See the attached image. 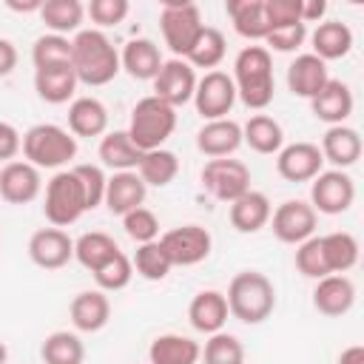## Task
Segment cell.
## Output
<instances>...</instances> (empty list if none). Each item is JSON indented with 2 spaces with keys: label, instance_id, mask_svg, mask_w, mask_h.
I'll use <instances>...</instances> for the list:
<instances>
[{
  "label": "cell",
  "instance_id": "obj_1",
  "mask_svg": "<svg viewBox=\"0 0 364 364\" xmlns=\"http://www.w3.org/2000/svg\"><path fill=\"white\" fill-rule=\"evenodd\" d=\"M71 68L82 85H108L119 74V51L100 28H80L71 40Z\"/></svg>",
  "mask_w": 364,
  "mask_h": 364
},
{
  "label": "cell",
  "instance_id": "obj_2",
  "mask_svg": "<svg viewBox=\"0 0 364 364\" xmlns=\"http://www.w3.org/2000/svg\"><path fill=\"white\" fill-rule=\"evenodd\" d=\"M230 80L236 85V97L247 108H253V111L267 108L273 102V91H276L270 51L264 46H245L236 54L233 77Z\"/></svg>",
  "mask_w": 364,
  "mask_h": 364
},
{
  "label": "cell",
  "instance_id": "obj_3",
  "mask_svg": "<svg viewBox=\"0 0 364 364\" xmlns=\"http://www.w3.org/2000/svg\"><path fill=\"white\" fill-rule=\"evenodd\" d=\"M228 310L245 324H262L276 307L273 282L259 270H242L228 284Z\"/></svg>",
  "mask_w": 364,
  "mask_h": 364
},
{
  "label": "cell",
  "instance_id": "obj_4",
  "mask_svg": "<svg viewBox=\"0 0 364 364\" xmlns=\"http://www.w3.org/2000/svg\"><path fill=\"white\" fill-rule=\"evenodd\" d=\"M20 151L34 168H63L77 156V136L54 122H40L23 134Z\"/></svg>",
  "mask_w": 364,
  "mask_h": 364
},
{
  "label": "cell",
  "instance_id": "obj_5",
  "mask_svg": "<svg viewBox=\"0 0 364 364\" xmlns=\"http://www.w3.org/2000/svg\"><path fill=\"white\" fill-rule=\"evenodd\" d=\"M173 128H176V108H171L168 102H162L151 94L134 105L131 122H128V136L145 154V151L162 148L165 139L173 134Z\"/></svg>",
  "mask_w": 364,
  "mask_h": 364
},
{
  "label": "cell",
  "instance_id": "obj_6",
  "mask_svg": "<svg viewBox=\"0 0 364 364\" xmlns=\"http://www.w3.org/2000/svg\"><path fill=\"white\" fill-rule=\"evenodd\" d=\"M85 210H88L85 191H82V182L74 173V168L57 171L46 185V202H43V213L51 222V228H68Z\"/></svg>",
  "mask_w": 364,
  "mask_h": 364
},
{
  "label": "cell",
  "instance_id": "obj_7",
  "mask_svg": "<svg viewBox=\"0 0 364 364\" xmlns=\"http://www.w3.org/2000/svg\"><path fill=\"white\" fill-rule=\"evenodd\" d=\"M159 28H162V40L171 48V54L185 60L188 51L193 48V43H196V37L202 34L205 23H202V14H199L196 3L165 0L162 11H159Z\"/></svg>",
  "mask_w": 364,
  "mask_h": 364
},
{
  "label": "cell",
  "instance_id": "obj_8",
  "mask_svg": "<svg viewBox=\"0 0 364 364\" xmlns=\"http://www.w3.org/2000/svg\"><path fill=\"white\" fill-rule=\"evenodd\" d=\"M202 185L205 191L219 202H233L242 193L250 191V168L239 159H210L202 168Z\"/></svg>",
  "mask_w": 364,
  "mask_h": 364
},
{
  "label": "cell",
  "instance_id": "obj_9",
  "mask_svg": "<svg viewBox=\"0 0 364 364\" xmlns=\"http://www.w3.org/2000/svg\"><path fill=\"white\" fill-rule=\"evenodd\" d=\"M159 245L165 247L171 264L176 267H191V264H199L208 259L210 253V233L202 228V225H182V228H171L159 236Z\"/></svg>",
  "mask_w": 364,
  "mask_h": 364
},
{
  "label": "cell",
  "instance_id": "obj_10",
  "mask_svg": "<svg viewBox=\"0 0 364 364\" xmlns=\"http://www.w3.org/2000/svg\"><path fill=\"white\" fill-rule=\"evenodd\" d=\"M355 199V185L344 171H321L310 185V208L316 213H344Z\"/></svg>",
  "mask_w": 364,
  "mask_h": 364
},
{
  "label": "cell",
  "instance_id": "obj_11",
  "mask_svg": "<svg viewBox=\"0 0 364 364\" xmlns=\"http://www.w3.org/2000/svg\"><path fill=\"white\" fill-rule=\"evenodd\" d=\"M316 222L318 213L301 199H287L270 213L273 236L284 245H301L304 239H310L316 233Z\"/></svg>",
  "mask_w": 364,
  "mask_h": 364
},
{
  "label": "cell",
  "instance_id": "obj_12",
  "mask_svg": "<svg viewBox=\"0 0 364 364\" xmlns=\"http://www.w3.org/2000/svg\"><path fill=\"white\" fill-rule=\"evenodd\" d=\"M236 102V85L225 71H208L202 80H196L193 105L196 111L210 119H225Z\"/></svg>",
  "mask_w": 364,
  "mask_h": 364
},
{
  "label": "cell",
  "instance_id": "obj_13",
  "mask_svg": "<svg viewBox=\"0 0 364 364\" xmlns=\"http://www.w3.org/2000/svg\"><path fill=\"white\" fill-rule=\"evenodd\" d=\"M151 82H154V97H156V100L168 102L171 108H179V105H185V102L193 100V91H196V71H193L185 60L173 57V60H165V63H162L159 74H156Z\"/></svg>",
  "mask_w": 364,
  "mask_h": 364
},
{
  "label": "cell",
  "instance_id": "obj_14",
  "mask_svg": "<svg viewBox=\"0 0 364 364\" xmlns=\"http://www.w3.org/2000/svg\"><path fill=\"white\" fill-rule=\"evenodd\" d=\"M28 259L43 270H60L74 259V242L63 228H40L28 239Z\"/></svg>",
  "mask_w": 364,
  "mask_h": 364
},
{
  "label": "cell",
  "instance_id": "obj_15",
  "mask_svg": "<svg viewBox=\"0 0 364 364\" xmlns=\"http://www.w3.org/2000/svg\"><path fill=\"white\" fill-rule=\"evenodd\" d=\"M43 191V179H40V168H34L31 162H6L0 168V199L9 205H28L40 196Z\"/></svg>",
  "mask_w": 364,
  "mask_h": 364
},
{
  "label": "cell",
  "instance_id": "obj_16",
  "mask_svg": "<svg viewBox=\"0 0 364 364\" xmlns=\"http://www.w3.org/2000/svg\"><path fill=\"white\" fill-rule=\"evenodd\" d=\"M324 156L313 142H293L276 154V171L287 182H313L321 173Z\"/></svg>",
  "mask_w": 364,
  "mask_h": 364
},
{
  "label": "cell",
  "instance_id": "obj_17",
  "mask_svg": "<svg viewBox=\"0 0 364 364\" xmlns=\"http://www.w3.org/2000/svg\"><path fill=\"white\" fill-rule=\"evenodd\" d=\"M355 304V284L344 273H330L316 282L313 290V307L321 316H344Z\"/></svg>",
  "mask_w": 364,
  "mask_h": 364
},
{
  "label": "cell",
  "instance_id": "obj_18",
  "mask_svg": "<svg viewBox=\"0 0 364 364\" xmlns=\"http://www.w3.org/2000/svg\"><path fill=\"white\" fill-rule=\"evenodd\" d=\"M242 145V125L233 119H210L196 131V148L199 154L210 159H225Z\"/></svg>",
  "mask_w": 364,
  "mask_h": 364
},
{
  "label": "cell",
  "instance_id": "obj_19",
  "mask_svg": "<svg viewBox=\"0 0 364 364\" xmlns=\"http://www.w3.org/2000/svg\"><path fill=\"white\" fill-rule=\"evenodd\" d=\"M145 182L139 179L136 171H117L108 182H105V199L102 205H108V210L114 216H125L134 208H142L145 202Z\"/></svg>",
  "mask_w": 364,
  "mask_h": 364
},
{
  "label": "cell",
  "instance_id": "obj_20",
  "mask_svg": "<svg viewBox=\"0 0 364 364\" xmlns=\"http://www.w3.org/2000/svg\"><path fill=\"white\" fill-rule=\"evenodd\" d=\"M228 299L225 293L219 290H199L191 304H188V318H191V327L205 333V336H213V333H222L225 321H228Z\"/></svg>",
  "mask_w": 364,
  "mask_h": 364
},
{
  "label": "cell",
  "instance_id": "obj_21",
  "mask_svg": "<svg viewBox=\"0 0 364 364\" xmlns=\"http://www.w3.org/2000/svg\"><path fill=\"white\" fill-rule=\"evenodd\" d=\"M68 316H71V324L80 333H97L111 318V301L102 290H82L71 299Z\"/></svg>",
  "mask_w": 364,
  "mask_h": 364
},
{
  "label": "cell",
  "instance_id": "obj_22",
  "mask_svg": "<svg viewBox=\"0 0 364 364\" xmlns=\"http://www.w3.org/2000/svg\"><path fill=\"white\" fill-rule=\"evenodd\" d=\"M313 117L327 125H344V119L353 114V91L341 80H327V85L310 100Z\"/></svg>",
  "mask_w": 364,
  "mask_h": 364
},
{
  "label": "cell",
  "instance_id": "obj_23",
  "mask_svg": "<svg viewBox=\"0 0 364 364\" xmlns=\"http://www.w3.org/2000/svg\"><path fill=\"white\" fill-rule=\"evenodd\" d=\"M327 80H330L327 63L318 60L316 54H299L287 68V88L304 100H313L327 85Z\"/></svg>",
  "mask_w": 364,
  "mask_h": 364
},
{
  "label": "cell",
  "instance_id": "obj_24",
  "mask_svg": "<svg viewBox=\"0 0 364 364\" xmlns=\"http://www.w3.org/2000/svg\"><path fill=\"white\" fill-rule=\"evenodd\" d=\"M321 156L324 162H333L336 171H344L358 162L361 156V136L350 125H330L321 136Z\"/></svg>",
  "mask_w": 364,
  "mask_h": 364
},
{
  "label": "cell",
  "instance_id": "obj_25",
  "mask_svg": "<svg viewBox=\"0 0 364 364\" xmlns=\"http://www.w3.org/2000/svg\"><path fill=\"white\" fill-rule=\"evenodd\" d=\"M162 54L159 46L148 37H136L131 43H125L122 54H119V68H125L134 80H154L162 68Z\"/></svg>",
  "mask_w": 364,
  "mask_h": 364
},
{
  "label": "cell",
  "instance_id": "obj_26",
  "mask_svg": "<svg viewBox=\"0 0 364 364\" xmlns=\"http://www.w3.org/2000/svg\"><path fill=\"white\" fill-rule=\"evenodd\" d=\"M68 131L74 136H102L108 131V108L97 97H77L68 105Z\"/></svg>",
  "mask_w": 364,
  "mask_h": 364
},
{
  "label": "cell",
  "instance_id": "obj_27",
  "mask_svg": "<svg viewBox=\"0 0 364 364\" xmlns=\"http://www.w3.org/2000/svg\"><path fill=\"white\" fill-rule=\"evenodd\" d=\"M270 199L262 191H247L230 202V225L239 233H256L270 222Z\"/></svg>",
  "mask_w": 364,
  "mask_h": 364
},
{
  "label": "cell",
  "instance_id": "obj_28",
  "mask_svg": "<svg viewBox=\"0 0 364 364\" xmlns=\"http://www.w3.org/2000/svg\"><path fill=\"white\" fill-rule=\"evenodd\" d=\"M310 43H313V51L318 60H341L350 54L353 48V31L347 23L341 20H327V23H318L316 31L310 34Z\"/></svg>",
  "mask_w": 364,
  "mask_h": 364
},
{
  "label": "cell",
  "instance_id": "obj_29",
  "mask_svg": "<svg viewBox=\"0 0 364 364\" xmlns=\"http://www.w3.org/2000/svg\"><path fill=\"white\" fill-rule=\"evenodd\" d=\"M199 355H202V347L193 338L179 333H162L148 347L151 364H196Z\"/></svg>",
  "mask_w": 364,
  "mask_h": 364
},
{
  "label": "cell",
  "instance_id": "obj_30",
  "mask_svg": "<svg viewBox=\"0 0 364 364\" xmlns=\"http://www.w3.org/2000/svg\"><path fill=\"white\" fill-rule=\"evenodd\" d=\"M233 31L245 40H264L267 37V14H264V0H228L225 6Z\"/></svg>",
  "mask_w": 364,
  "mask_h": 364
},
{
  "label": "cell",
  "instance_id": "obj_31",
  "mask_svg": "<svg viewBox=\"0 0 364 364\" xmlns=\"http://www.w3.org/2000/svg\"><path fill=\"white\" fill-rule=\"evenodd\" d=\"M34 88L43 102L63 105L74 97L77 91V74L71 65H57V68H37L34 71Z\"/></svg>",
  "mask_w": 364,
  "mask_h": 364
},
{
  "label": "cell",
  "instance_id": "obj_32",
  "mask_svg": "<svg viewBox=\"0 0 364 364\" xmlns=\"http://www.w3.org/2000/svg\"><path fill=\"white\" fill-rule=\"evenodd\" d=\"M97 154H100L102 165L111 168L114 173L117 171H136V165L142 159V151L131 142L128 131H108V134H102Z\"/></svg>",
  "mask_w": 364,
  "mask_h": 364
},
{
  "label": "cell",
  "instance_id": "obj_33",
  "mask_svg": "<svg viewBox=\"0 0 364 364\" xmlns=\"http://www.w3.org/2000/svg\"><path fill=\"white\" fill-rule=\"evenodd\" d=\"M242 142H247L256 154H279L284 148V131L282 125L267 114H253L242 125Z\"/></svg>",
  "mask_w": 364,
  "mask_h": 364
},
{
  "label": "cell",
  "instance_id": "obj_34",
  "mask_svg": "<svg viewBox=\"0 0 364 364\" xmlns=\"http://www.w3.org/2000/svg\"><path fill=\"white\" fill-rule=\"evenodd\" d=\"M82 17H85V6L80 0H43L40 6V20L46 23L48 34L68 37L71 31H80Z\"/></svg>",
  "mask_w": 364,
  "mask_h": 364
},
{
  "label": "cell",
  "instance_id": "obj_35",
  "mask_svg": "<svg viewBox=\"0 0 364 364\" xmlns=\"http://www.w3.org/2000/svg\"><path fill=\"white\" fill-rule=\"evenodd\" d=\"M136 173H139V179L145 182V188H148V185L165 188V185H171V182L176 179V173H179V159H176V154L168 151V148H154V151H145V154H142V159H139V165H136Z\"/></svg>",
  "mask_w": 364,
  "mask_h": 364
},
{
  "label": "cell",
  "instance_id": "obj_36",
  "mask_svg": "<svg viewBox=\"0 0 364 364\" xmlns=\"http://www.w3.org/2000/svg\"><path fill=\"white\" fill-rule=\"evenodd\" d=\"M321 253L330 273H347L358 262V242L347 230H333L321 236Z\"/></svg>",
  "mask_w": 364,
  "mask_h": 364
},
{
  "label": "cell",
  "instance_id": "obj_37",
  "mask_svg": "<svg viewBox=\"0 0 364 364\" xmlns=\"http://www.w3.org/2000/svg\"><path fill=\"white\" fill-rule=\"evenodd\" d=\"M40 358L46 364H82L85 361V347H82L77 333L54 330L51 336H46V341L40 347Z\"/></svg>",
  "mask_w": 364,
  "mask_h": 364
},
{
  "label": "cell",
  "instance_id": "obj_38",
  "mask_svg": "<svg viewBox=\"0 0 364 364\" xmlns=\"http://www.w3.org/2000/svg\"><path fill=\"white\" fill-rule=\"evenodd\" d=\"M117 250H119L117 242H114L108 233H102V230L82 233V236L74 242V259H77L85 270H91V273H94L105 259H111Z\"/></svg>",
  "mask_w": 364,
  "mask_h": 364
},
{
  "label": "cell",
  "instance_id": "obj_39",
  "mask_svg": "<svg viewBox=\"0 0 364 364\" xmlns=\"http://www.w3.org/2000/svg\"><path fill=\"white\" fill-rule=\"evenodd\" d=\"M225 46H228L225 43V34L219 28H213V26H205L202 34L196 37L193 48L188 51L185 63L191 68H216L225 60Z\"/></svg>",
  "mask_w": 364,
  "mask_h": 364
},
{
  "label": "cell",
  "instance_id": "obj_40",
  "mask_svg": "<svg viewBox=\"0 0 364 364\" xmlns=\"http://www.w3.org/2000/svg\"><path fill=\"white\" fill-rule=\"evenodd\" d=\"M31 63L37 68H57L71 65V40L63 34H43L31 46Z\"/></svg>",
  "mask_w": 364,
  "mask_h": 364
},
{
  "label": "cell",
  "instance_id": "obj_41",
  "mask_svg": "<svg viewBox=\"0 0 364 364\" xmlns=\"http://www.w3.org/2000/svg\"><path fill=\"white\" fill-rule=\"evenodd\" d=\"M131 264L148 282H162L171 273V267H173L171 259H168V253H165V247L159 245V239L139 245L136 253H134V259H131Z\"/></svg>",
  "mask_w": 364,
  "mask_h": 364
},
{
  "label": "cell",
  "instance_id": "obj_42",
  "mask_svg": "<svg viewBox=\"0 0 364 364\" xmlns=\"http://www.w3.org/2000/svg\"><path fill=\"white\" fill-rule=\"evenodd\" d=\"M131 279H134V264H131V259L122 253V250H117L111 259H105L97 270H94V282H97V287L105 293H117V290H122V287H128L131 284Z\"/></svg>",
  "mask_w": 364,
  "mask_h": 364
},
{
  "label": "cell",
  "instance_id": "obj_43",
  "mask_svg": "<svg viewBox=\"0 0 364 364\" xmlns=\"http://www.w3.org/2000/svg\"><path fill=\"white\" fill-rule=\"evenodd\" d=\"M205 364H245V347L230 333H213L202 350Z\"/></svg>",
  "mask_w": 364,
  "mask_h": 364
},
{
  "label": "cell",
  "instance_id": "obj_44",
  "mask_svg": "<svg viewBox=\"0 0 364 364\" xmlns=\"http://www.w3.org/2000/svg\"><path fill=\"white\" fill-rule=\"evenodd\" d=\"M296 270L301 276H307V279H316V282L330 276L324 253H321V236H310V239H304L299 245V250H296Z\"/></svg>",
  "mask_w": 364,
  "mask_h": 364
},
{
  "label": "cell",
  "instance_id": "obj_45",
  "mask_svg": "<svg viewBox=\"0 0 364 364\" xmlns=\"http://www.w3.org/2000/svg\"><path fill=\"white\" fill-rule=\"evenodd\" d=\"M122 228L125 233L136 242V245H145V242H154L156 233H159V219L154 216V210L148 208H134L122 216Z\"/></svg>",
  "mask_w": 364,
  "mask_h": 364
},
{
  "label": "cell",
  "instance_id": "obj_46",
  "mask_svg": "<svg viewBox=\"0 0 364 364\" xmlns=\"http://www.w3.org/2000/svg\"><path fill=\"white\" fill-rule=\"evenodd\" d=\"M128 0H91L88 6H85V14L91 17V23L102 31V28H108V26H117V23H122L125 17H128Z\"/></svg>",
  "mask_w": 364,
  "mask_h": 364
},
{
  "label": "cell",
  "instance_id": "obj_47",
  "mask_svg": "<svg viewBox=\"0 0 364 364\" xmlns=\"http://www.w3.org/2000/svg\"><path fill=\"white\" fill-rule=\"evenodd\" d=\"M74 173L82 182L88 210H94L97 205H102V199H105V182H108L105 173H102V168L100 165H91V162H82V165H74Z\"/></svg>",
  "mask_w": 364,
  "mask_h": 364
},
{
  "label": "cell",
  "instance_id": "obj_48",
  "mask_svg": "<svg viewBox=\"0 0 364 364\" xmlns=\"http://www.w3.org/2000/svg\"><path fill=\"white\" fill-rule=\"evenodd\" d=\"M304 40H307V26H304V23L276 26V28H270V31H267V37H264V43H267L273 51H282V54L296 51Z\"/></svg>",
  "mask_w": 364,
  "mask_h": 364
},
{
  "label": "cell",
  "instance_id": "obj_49",
  "mask_svg": "<svg viewBox=\"0 0 364 364\" xmlns=\"http://www.w3.org/2000/svg\"><path fill=\"white\" fill-rule=\"evenodd\" d=\"M264 14H267L270 28L287 26V23H301V0H264Z\"/></svg>",
  "mask_w": 364,
  "mask_h": 364
},
{
  "label": "cell",
  "instance_id": "obj_50",
  "mask_svg": "<svg viewBox=\"0 0 364 364\" xmlns=\"http://www.w3.org/2000/svg\"><path fill=\"white\" fill-rule=\"evenodd\" d=\"M23 148V136L11 122H0V162H14Z\"/></svg>",
  "mask_w": 364,
  "mask_h": 364
},
{
  "label": "cell",
  "instance_id": "obj_51",
  "mask_svg": "<svg viewBox=\"0 0 364 364\" xmlns=\"http://www.w3.org/2000/svg\"><path fill=\"white\" fill-rule=\"evenodd\" d=\"M17 65V48L11 40H3L0 37V77H9Z\"/></svg>",
  "mask_w": 364,
  "mask_h": 364
},
{
  "label": "cell",
  "instance_id": "obj_52",
  "mask_svg": "<svg viewBox=\"0 0 364 364\" xmlns=\"http://www.w3.org/2000/svg\"><path fill=\"white\" fill-rule=\"evenodd\" d=\"M327 14V3L324 0H301V23H316Z\"/></svg>",
  "mask_w": 364,
  "mask_h": 364
},
{
  "label": "cell",
  "instance_id": "obj_53",
  "mask_svg": "<svg viewBox=\"0 0 364 364\" xmlns=\"http://www.w3.org/2000/svg\"><path fill=\"white\" fill-rule=\"evenodd\" d=\"M338 364H364V347H361V344L347 347V350L338 355Z\"/></svg>",
  "mask_w": 364,
  "mask_h": 364
},
{
  "label": "cell",
  "instance_id": "obj_54",
  "mask_svg": "<svg viewBox=\"0 0 364 364\" xmlns=\"http://www.w3.org/2000/svg\"><path fill=\"white\" fill-rule=\"evenodd\" d=\"M6 6H9L11 11H37V14H40V6H43V0H26V3H17V0H6Z\"/></svg>",
  "mask_w": 364,
  "mask_h": 364
},
{
  "label": "cell",
  "instance_id": "obj_55",
  "mask_svg": "<svg viewBox=\"0 0 364 364\" xmlns=\"http://www.w3.org/2000/svg\"><path fill=\"white\" fill-rule=\"evenodd\" d=\"M9 361V350H6V344L0 341V364H6Z\"/></svg>",
  "mask_w": 364,
  "mask_h": 364
}]
</instances>
